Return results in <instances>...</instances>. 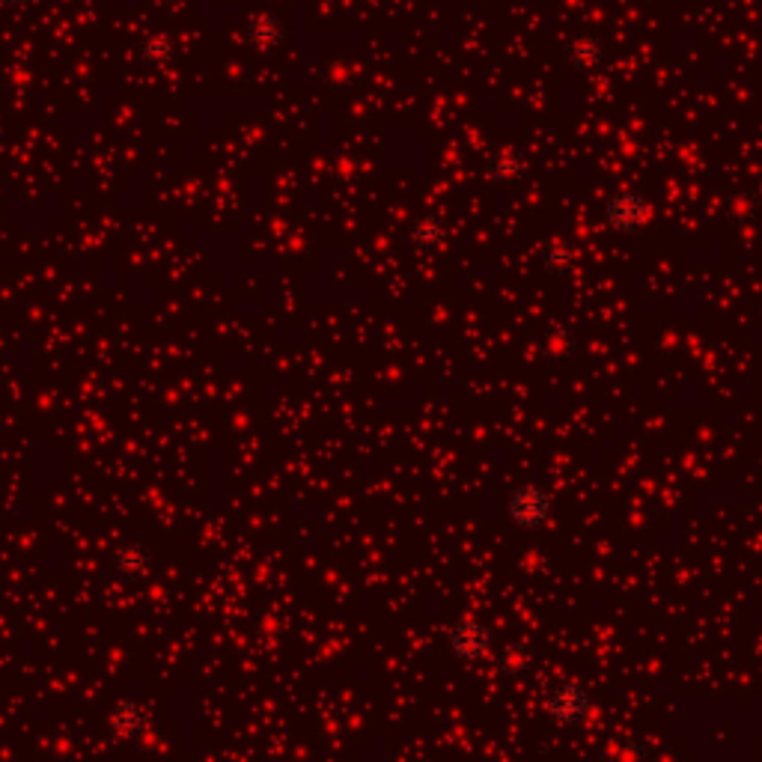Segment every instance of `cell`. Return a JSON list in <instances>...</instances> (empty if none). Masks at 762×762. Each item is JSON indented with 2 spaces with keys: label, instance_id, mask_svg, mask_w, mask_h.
Returning <instances> with one entry per match:
<instances>
[{
  "label": "cell",
  "instance_id": "277c9868",
  "mask_svg": "<svg viewBox=\"0 0 762 762\" xmlns=\"http://www.w3.org/2000/svg\"><path fill=\"white\" fill-rule=\"evenodd\" d=\"M447 646H450V652H453L459 661L477 664V661L489 658V652H492V632H489L480 620L465 617V620H459V623L450 626V632H447Z\"/></svg>",
  "mask_w": 762,
  "mask_h": 762
},
{
  "label": "cell",
  "instance_id": "3957f363",
  "mask_svg": "<svg viewBox=\"0 0 762 762\" xmlns=\"http://www.w3.org/2000/svg\"><path fill=\"white\" fill-rule=\"evenodd\" d=\"M554 512V501L551 495L542 489V486H533V483H524L518 486L507 501V515L509 521L521 530H536L542 527Z\"/></svg>",
  "mask_w": 762,
  "mask_h": 762
},
{
  "label": "cell",
  "instance_id": "7c38bea8",
  "mask_svg": "<svg viewBox=\"0 0 762 762\" xmlns=\"http://www.w3.org/2000/svg\"><path fill=\"white\" fill-rule=\"evenodd\" d=\"M173 54H176V48L167 33H149L140 45V60L146 66H167L173 60Z\"/></svg>",
  "mask_w": 762,
  "mask_h": 762
},
{
  "label": "cell",
  "instance_id": "8fae6325",
  "mask_svg": "<svg viewBox=\"0 0 762 762\" xmlns=\"http://www.w3.org/2000/svg\"><path fill=\"white\" fill-rule=\"evenodd\" d=\"M495 664H498V670H501L504 676H512V679L527 676V673L533 670V649L524 646V643H509V646H504V649L498 652Z\"/></svg>",
  "mask_w": 762,
  "mask_h": 762
},
{
  "label": "cell",
  "instance_id": "4fadbf2b",
  "mask_svg": "<svg viewBox=\"0 0 762 762\" xmlns=\"http://www.w3.org/2000/svg\"><path fill=\"white\" fill-rule=\"evenodd\" d=\"M575 262H578L575 248L563 239H554L542 248V265L554 274H569L575 268Z\"/></svg>",
  "mask_w": 762,
  "mask_h": 762
},
{
  "label": "cell",
  "instance_id": "8992f818",
  "mask_svg": "<svg viewBox=\"0 0 762 762\" xmlns=\"http://www.w3.org/2000/svg\"><path fill=\"white\" fill-rule=\"evenodd\" d=\"M114 569H117L126 581H143V578L152 575L155 557H152V551H149L146 545H140V542H126V545H120L117 554H114Z\"/></svg>",
  "mask_w": 762,
  "mask_h": 762
},
{
  "label": "cell",
  "instance_id": "6da1fadb",
  "mask_svg": "<svg viewBox=\"0 0 762 762\" xmlns=\"http://www.w3.org/2000/svg\"><path fill=\"white\" fill-rule=\"evenodd\" d=\"M545 712L560 727H578V724H584L590 718L593 700H590L584 685H578V682H557L545 694Z\"/></svg>",
  "mask_w": 762,
  "mask_h": 762
},
{
  "label": "cell",
  "instance_id": "e0dca14e",
  "mask_svg": "<svg viewBox=\"0 0 762 762\" xmlns=\"http://www.w3.org/2000/svg\"><path fill=\"white\" fill-rule=\"evenodd\" d=\"M161 3H179V0H161Z\"/></svg>",
  "mask_w": 762,
  "mask_h": 762
},
{
  "label": "cell",
  "instance_id": "ba28073f",
  "mask_svg": "<svg viewBox=\"0 0 762 762\" xmlns=\"http://www.w3.org/2000/svg\"><path fill=\"white\" fill-rule=\"evenodd\" d=\"M245 36H248V42H251V48H254V51L268 54V51L280 48V42H283L286 30H283L280 18H274V15H268V12H259V15H254V18L248 21Z\"/></svg>",
  "mask_w": 762,
  "mask_h": 762
},
{
  "label": "cell",
  "instance_id": "2e32d148",
  "mask_svg": "<svg viewBox=\"0 0 762 762\" xmlns=\"http://www.w3.org/2000/svg\"><path fill=\"white\" fill-rule=\"evenodd\" d=\"M18 3H24V0H0V6H18Z\"/></svg>",
  "mask_w": 762,
  "mask_h": 762
},
{
  "label": "cell",
  "instance_id": "9c48e42d",
  "mask_svg": "<svg viewBox=\"0 0 762 762\" xmlns=\"http://www.w3.org/2000/svg\"><path fill=\"white\" fill-rule=\"evenodd\" d=\"M527 158L518 152V149H501V152H495L492 158H489V167H486V173H489V179L492 182H498V185H515V182H521L524 176H527Z\"/></svg>",
  "mask_w": 762,
  "mask_h": 762
},
{
  "label": "cell",
  "instance_id": "9a60e30c",
  "mask_svg": "<svg viewBox=\"0 0 762 762\" xmlns=\"http://www.w3.org/2000/svg\"><path fill=\"white\" fill-rule=\"evenodd\" d=\"M617 757H623V760H643V757H646V748H640L637 742H626V745L617 751Z\"/></svg>",
  "mask_w": 762,
  "mask_h": 762
},
{
  "label": "cell",
  "instance_id": "5b68a950",
  "mask_svg": "<svg viewBox=\"0 0 762 762\" xmlns=\"http://www.w3.org/2000/svg\"><path fill=\"white\" fill-rule=\"evenodd\" d=\"M108 730L120 742H140L152 730V712L137 697H123L111 706Z\"/></svg>",
  "mask_w": 762,
  "mask_h": 762
},
{
  "label": "cell",
  "instance_id": "7a4b0ae2",
  "mask_svg": "<svg viewBox=\"0 0 762 762\" xmlns=\"http://www.w3.org/2000/svg\"><path fill=\"white\" fill-rule=\"evenodd\" d=\"M605 221L620 236H635L652 221V206L637 191H617L605 203Z\"/></svg>",
  "mask_w": 762,
  "mask_h": 762
},
{
  "label": "cell",
  "instance_id": "5bb4252c",
  "mask_svg": "<svg viewBox=\"0 0 762 762\" xmlns=\"http://www.w3.org/2000/svg\"><path fill=\"white\" fill-rule=\"evenodd\" d=\"M575 349H578V343H575V337L566 328H551L545 334V340H542V352L551 361H569L575 355Z\"/></svg>",
  "mask_w": 762,
  "mask_h": 762
},
{
  "label": "cell",
  "instance_id": "52a82bcc",
  "mask_svg": "<svg viewBox=\"0 0 762 762\" xmlns=\"http://www.w3.org/2000/svg\"><path fill=\"white\" fill-rule=\"evenodd\" d=\"M566 60L578 72H596L605 63V42L593 33H578L566 45Z\"/></svg>",
  "mask_w": 762,
  "mask_h": 762
},
{
  "label": "cell",
  "instance_id": "30bf717a",
  "mask_svg": "<svg viewBox=\"0 0 762 762\" xmlns=\"http://www.w3.org/2000/svg\"><path fill=\"white\" fill-rule=\"evenodd\" d=\"M411 245L417 248V251H438L441 245H444V239H447V230H444V224L435 218V215H423V218H417L414 224H411Z\"/></svg>",
  "mask_w": 762,
  "mask_h": 762
}]
</instances>
